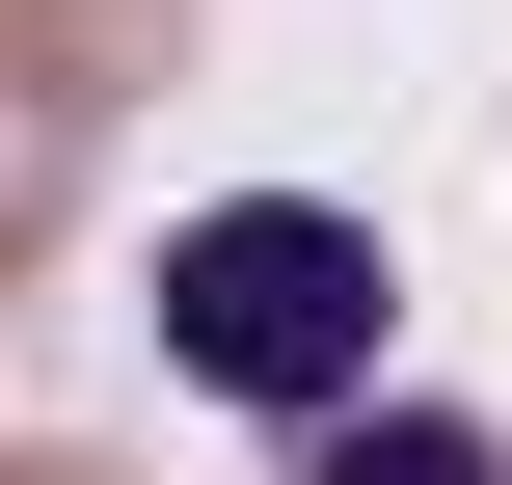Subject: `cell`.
I'll return each instance as SVG.
<instances>
[{
    "instance_id": "6da1fadb",
    "label": "cell",
    "mask_w": 512,
    "mask_h": 485,
    "mask_svg": "<svg viewBox=\"0 0 512 485\" xmlns=\"http://www.w3.org/2000/svg\"><path fill=\"white\" fill-rule=\"evenodd\" d=\"M162 378H216V405H270V432L378 405V243L297 216V189L189 216V243H162Z\"/></svg>"
},
{
    "instance_id": "7a4b0ae2",
    "label": "cell",
    "mask_w": 512,
    "mask_h": 485,
    "mask_svg": "<svg viewBox=\"0 0 512 485\" xmlns=\"http://www.w3.org/2000/svg\"><path fill=\"white\" fill-rule=\"evenodd\" d=\"M135 54H189V0H0V270L54 243V189H81V135H108Z\"/></svg>"
},
{
    "instance_id": "3957f363",
    "label": "cell",
    "mask_w": 512,
    "mask_h": 485,
    "mask_svg": "<svg viewBox=\"0 0 512 485\" xmlns=\"http://www.w3.org/2000/svg\"><path fill=\"white\" fill-rule=\"evenodd\" d=\"M297 485H512V459L459 432V405H324V432H297Z\"/></svg>"
}]
</instances>
